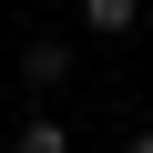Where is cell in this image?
Here are the masks:
<instances>
[{
	"label": "cell",
	"mask_w": 153,
	"mask_h": 153,
	"mask_svg": "<svg viewBox=\"0 0 153 153\" xmlns=\"http://www.w3.org/2000/svg\"><path fill=\"white\" fill-rule=\"evenodd\" d=\"M82 31L92 41H133L143 31V0H82Z\"/></svg>",
	"instance_id": "6da1fadb"
},
{
	"label": "cell",
	"mask_w": 153,
	"mask_h": 153,
	"mask_svg": "<svg viewBox=\"0 0 153 153\" xmlns=\"http://www.w3.org/2000/svg\"><path fill=\"white\" fill-rule=\"evenodd\" d=\"M21 82H31V92H61V82H71V51H61V41H31V51H21Z\"/></svg>",
	"instance_id": "7a4b0ae2"
},
{
	"label": "cell",
	"mask_w": 153,
	"mask_h": 153,
	"mask_svg": "<svg viewBox=\"0 0 153 153\" xmlns=\"http://www.w3.org/2000/svg\"><path fill=\"white\" fill-rule=\"evenodd\" d=\"M10 153H71V133H61V123H51V112H31V123H21V133H10Z\"/></svg>",
	"instance_id": "3957f363"
},
{
	"label": "cell",
	"mask_w": 153,
	"mask_h": 153,
	"mask_svg": "<svg viewBox=\"0 0 153 153\" xmlns=\"http://www.w3.org/2000/svg\"><path fill=\"white\" fill-rule=\"evenodd\" d=\"M123 153H153V133H133V143H123Z\"/></svg>",
	"instance_id": "277c9868"
}]
</instances>
